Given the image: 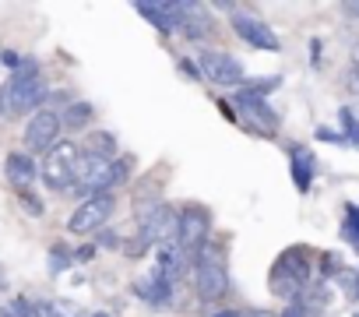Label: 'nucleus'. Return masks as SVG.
Segmentation results:
<instances>
[{"mask_svg":"<svg viewBox=\"0 0 359 317\" xmlns=\"http://www.w3.org/2000/svg\"><path fill=\"white\" fill-rule=\"evenodd\" d=\"M310 268H313V254L310 247H289L282 250V257L271 264V275H268V289L282 299H296L310 289Z\"/></svg>","mask_w":359,"mask_h":317,"instance_id":"f257e3e1","label":"nucleus"},{"mask_svg":"<svg viewBox=\"0 0 359 317\" xmlns=\"http://www.w3.org/2000/svg\"><path fill=\"white\" fill-rule=\"evenodd\" d=\"M191 282H194V292L208 303L222 299L226 289H229V268H226V250L219 243H205L198 250V261L191 268Z\"/></svg>","mask_w":359,"mask_h":317,"instance_id":"f03ea898","label":"nucleus"},{"mask_svg":"<svg viewBox=\"0 0 359 317\" xmlns=\"http://www.w3.org/2000/svg\"><path fill=\"white\" fill-rule=\"evenodd\" d=\"M123 177H127L123 163H109V158H99V155H88V151H85V155L78 158V170H74V194H88V198L106 194V191H113Z\"/></svg>","mask_w":359,"mask_h":317,"instance_id":"7ed1b4c3","label":"nucleus"},{"mask_svg":"<svg viewBox=\"0 0 359 317\" xmlns=\"http://www.w3.org/2000/svg\"><path fill=\"white\" fill-rule=\"evenodd\" d=\"M46 99V81L39 74V64L36 60H22L18 64V74L11 78L8 85V113H29V109H39Z\"/></svg>","mask_w":359,"mask_h":317,"instance_id":"20e7f679","label":"nucleus"},{"mask_svg":"<svg viewBox=\"0 0 359 317\" xmlns=\"http://www.w3.org/2000/svg\"><path fill=\"white\" fill-rule=\"evenodd\" d=\"M78 144L74 141H57L46 158H43V166H39V177L50 191H71L74 187V170H78Z\"/></svg>","mask_w":359,"mask_h":317,"instance_id":"39448f33","label":"nucleus"},{"mask_svg":"<svg viewBox=\"0 0 359 317\" xmlns=\"http://www.w3.org/2000/svg\"><path fill=\"white\" fill-rule=\"evenodd\" d=\"M212 236V215L208 208L201 205H187L184 212H180V236H176V247L184 254H198Z\"/></svg>","mask_w":359,"mask_h":317,"instance_id":"423d86ee","label":"nucleus"},{"mask_svg":"<svg viewBox=\"0 0 359 317\" xmlns=\"http://www.w3.org/2000/svg\"><path fill=\"white\" fill-rule=\"evenodd\" d=\"M198 71H201L205 81H212V85H226V88H233V85L243 81V67H240V60L229 57V53H219V50H201V53H198Z\"/></svg>","mask_w":359,"mask_h":317,"instance_id":"0eeeda50","label":"nucleus"},{"mask_svg":"<svg viewBox=\"0 0 359 317\" xmlns=\"http://www.w3.org/2000/svg\"><path fill=\"white\" fill-rule=\"evenodd\" d=\"M109 215H113V194H95V198H85V201L78 205V212L71 215L67 229L78 233V236L99 233V229L109 222Z\"/></svg>","mask_w":359,"mask_h":317,"instance_id":"6e6552de","label":"nucleus"},{"mask_svg":"<svg viewBox=\"0 0 359 317\" xmlns=\"http://www.w3.org/2000/svg\"><path fill=\"white\" fill-rule=\"evenodd\" d=\"M60 137V116L53 109H39L25 123V148L29 151H50Z\"/></svg>","mask_w":359,"mask_h":317,"instance_id":"1a4fd4ad","label":"nucleus"},{"mask_svg":"<svg viewBox=\"0 0 359 317\" xmlns=\"http://www.w3.org/2000/svg\"><path fill=\"white\" fill-rule=\"evenodd\" d=\"M236 106L247 113V120H250L254 130H261V134H275L278 116L271 113V106L264 102V95H254L250 88H243V92H236Z\"/></svg>","mask_w":359,"mask_h":317,"instance_id":"9d476101","label":"nucleus"},{"mask_svg":"<svg viewBox=\"0 0 359 317\" xmlns=\"http://www.w3.org/2000/svg\"><path fill=\"white\" fill-rule=\"evenodd\" d=\"M4 177H8V184L18 191V198H25V194H32V184H36L39 170H36V163H32L25 151H11V155L4 158Z\"/></svg>","mask_w":359,"mask_h":317,"instance_id":"9b49d317","label":"nucleus"},{"mask_svg":"<svg viewBox=\"0 0 359 317\" xmlns=\"http://www.w3.org/2000/svg\"><path fill=\"white\" fill-rule=\"evenodd\" d=\"M233 29L243 43H250L254 50H278V36L271 32V25H264L261 18H250V15H236L233 18Z\"/></svg>","mask_w":359,"mask_h":317,"instance_id":"f8f14e48","label":"nucleus"},{"mask_svg":"<svg viewBox=\"0 0 359 317\" xmlns=\"http://www.w3.org/2000/svg\"><path fill=\"white\" fill-rule=\"evenodd\" d=\"M134 292L148 303V306H169L172 303V282L162 271H148L134 278Z\"/></svg>","mask_w":359,"mask_h":317,"instance_id":"ddd939ff","label":"nucleus"},{"mask_svg":"<svg viewBox=\"0 0 359 317\" xmlns=\"http://www.w3.org/2000/svg\"><path fill=\"white\" fill-rule=\"evenodd\" d=\"M184 25V36L187 39H205L212 29H208V15L201 4H180L176 0V29Z\"/></svg>","mask_w":359,"mask_h":317,"instance_id":"4468645a","label":"nucleus"},{"mask_svg":"<svg viewBox=\"0 0 359 317\" xmlns=\"http://www.w3.org/2000/svg\"><path fill=\"white\" fill-rule=\"evenodd\" d=\"M289 163H292V184H296V191H310L313 173H317L313 151L303 148V144H292V148H289Z\"/></svg>","mask_w":359,"mask_h":317,"instance_id":"2eb2a0df","label":"nucleus"},{"mask_svg":"<svg viewBox=\"0 0 359 317\" xmlns=\"http://www.w3.org/2000/svg\"><path fill=\"white\" fill-rule=\"evenodd\" d=\"M134 11L141 15V18H148L158 32H176V0L169 4H151V0H144V4H134Z\"/></svg>","mask_w":359,"mask_h":317,"instance_id":"dca6fc26","label":"nucleus"},{"mask_svg":"<svg viewBox=\"0 0 359 317\" xmlns=\"http://www.w3.org/2000/svg\"><path fill=\"white\" fill-rule=\"evenodd\" d=\"M282 317H324V292L320 289H306L303 296H296Z\"/></svg>","mask_w":359,"mask_h":317,"instance_id":"f3484780","label":"nucleus"},{"mask_svg":"<svg viewBox=\"0 0 359 317\" xmlns=\"http://www.w3.org/2000/svg\"><path fill=\"white\" fill-rule=\"evenodd\" d=\"M85 151H88V155H99V158H109V163H113V155H116V137H113L109 130H95V134H88Z\"/></svg>","mask_w":359,"mask_h":317,"instance_id":"a211bd4d","label":"nucleus"},{"mask_svg":"<svg viewBox=\"0 0 359 317\" xmlns=\"http://www.w3.org/2000/svg\"><path fill=\"white\" fill-rule=\"evenodd\" d=\"M92 113H95V109H92L88 102H74V106H71V109H67V113L60 116V127H71V130H81V127H85V123L92 120Z\"/></svg>","mask_w":359,"mask_h":317,"instance_id":"6ab92c4d","label":"nucleus"},{"mask_svg":"<svg viewBox=\"0 0 359 317\" xmlns=\"http://www.w3.org/2000/svg\"><path fill=\"white\" fill-rule=\"evenodd\" d=\"M334 282H338V289H341L345 299H359V271L355 268H341L334 275Z\"/></svg>","mask_w":359,"mask_h":317,"instance_id":"aec40b11","label":"nucleus"},{"mask_svg":"<svg viewBox=\"0 0 359 317\" xmlns=\"http://www.w3.org/2000/svg\"><path fill=\"white\" fill-rule=\"evenodd\" d=\"M341 236L359 250V208H355V205H345V226H341Z\"/></svg>","mask_w":359,"mask_h":317,"instance_id":"412c9836","label":"nucleus"},{"mask_svg":"<svg viewBox=\"0 0 359 317\" xmlns=\"http://www.w3.org/2000/svg\"><path fill=\"white\" fill-rule=\"evenodd\" d=\"M71 261H74V257L67 254V247H60V243H57V247L50 250V271H53V275H57V271H64Z\"/></svg>","mask_w":359,"mask_h":317,"instance_id":"4be33fe9","label":"nucleus"},{"mask_svg":"<svg viewBox=\"0 0 359 317\" xmlns=\"http://www.w3.org/2000/svg\"><path fill=\"white\" fill-rule=\"evenodd\" d=\"M341 127H345V141H352V144L359 148V120H355L348 109H341Z\"/></svg>","mask_w":359,"mask_h":317,"instance_id":"5701e85b","label":"nucleus"},{"mask_svg":"<svg viewBox=\"0 0 359 317\" xmlns=\"http://www.w3.org/2000/svg\"><path fill=\"white\" fill-rule=\"evenodd\" d=\"M11 310H15L18 317H43V313H39V306H36L32 299H25V296H18V299L11 303Z\"/></svg>","mask_w":359,"mask_h":317,"instance_id":"b1692460","label":"nucleus"},{"mask_svg":"<svg viewBox=\"0 0 359 317\" xmlns=\"http://www.w3.org/2000/svg\"><path fill=\"white\" fill-rule=\"evenodd\" d=\"M95 250H99L95 243H81V247H78L71 257H74V261H92V257H95Z\"/></svg>","mask_w":359,"mask_h":317,"instance_id":"393cba45","label":"nucleus"},{"mask_svg":"<svg viewBox=\"0 0 359 317\" xmlns=\"http://www.w3.org/2000/svg\"><path fill=\"white\" fill-rule=\"evenodd\" d=\"M180 71H184V74H191L194 81L201 78V71H198V64H194V60H184V64H180Z\"/></svg>","mask_w":359,"mask_h":317,"instance_id":"a878e982","label":"nucleus"},{"mask_svg":"<svg viewBox=\"0 0 359 317\" xmlns=\"http://www.w3.org/2000/svg\"><path fill=\"white\" fill-rule=\"evenodd\" d=\"M317 137H324V141H338V144L345 141L341 134H334V130H327V127H320V130H317Z\"/></svg>","mask_w":359,"mask_h":317,"instance_id":"bb28decb","label":"nucleus"},{"mask_svg":"<svg viewBox=\"0 0 359 317\" xmlns=\"http://www.w3.org/2000/svg\"><path fill=\"white\" fill-rule=\"evenodd\" d=\"M352 71H355V78H359V46L352 50Z\"/></svg>","mask_w":359,"mask_h":317,"instance_id":"cd10ccee","label":"nucleus"},{"mask_svg":"<svg viewBox=\"0 0 359 317\" xmlns=\"http://www.w3.org/2000/svg\"><path fill=\"white\" fill-rule=\"evenodd\" d=\"M247 317H282V313H271V310H254V313H247Z\"/></svg>","mask_w":359,"mask_h":317,"instance_id":"c85d7f7f","label":"nucleus"},{"mask_svg":"<svg viewBox=\"0 0 359 317\" xmlns=\"http://www.w3.org/2000/svg\"><path fill=\"white\" fill-rule=\"evenodd\" d=\"M0 317H18V313H15V310H11V303H8V306H0Z\"/></svg>","mask_w":359,"mask_h":317,"instance_id":"c756f323","label":"nucleus"},{"mask_svg":"<svg viewBox=\"0 0 359 317\" xmlns=\"http://www.w3.org/2000/svg\"><path fill=\"white\" fill-rule=\"evenodd\" d=\"M8 289V275H4V268H0V292Z\"/></svg>","mask_w":359,"mask_h":317,"instance_id":"7c9ffc66","label":"nucleus"},{"mask_svg":"<svg viewBox=\"0 0 359 317\" xmlns=\"http://www.w3.org/2000/svg\"><path fill=\"white\" fill-rule=\"evenodd\" d=\"M348 11H352V15L359 18V0H355V4H348Z\"/></svg>","mask_w":359,"mask_h":317,"instance_id":"2f4dec72","label":"nucleus"},{"mask_svg":"<svg viewBox=\"0 0 359 317\" xmlns=\"http://www.w3.org/2000/svg\"><path fill=\"white\" fill-rule=\"evenodd\" d=\"M215 317H240V313H233V310H222V313H215Z\"/></svg>","mask_w":359,"mask_h":317,"instance_id":"473e14b6","label":"nucleus"},{"mask_svg":"<svg viewBox=\"0 0 359 317\" xmlns=\"http://www.w3.org/2000/svg\"><path fill=\"white\" fill-rule=\"evenodd\" d=\"M92 317H109V313H92Z\"/></svg>","mask_w":359,"mask_h":317,"instance_id":"72a5a7b5","label":"nucleus"}]
</instances>
